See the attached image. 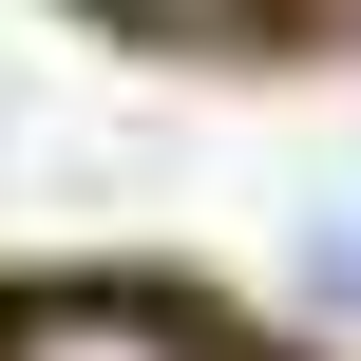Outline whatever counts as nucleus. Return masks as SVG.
<instances>
[{"mask_svg": "<svg viewBox=\"0 0 361 361\" xmlns=\"http://www.w3.org/2000/svg\"><path fill=\"white\" fill-rule=\"evenodd\" d=\"M305 267H324V305H361V228H324V247H305Z\"/></svg>", "mask_w": 361, "mask_h": 361, "instance_id": "obj_2", "label": "nucleus"}, {"mask_svg": "<svg viewBox=\"0 0 361 361\" xmlns=\"http://www.w3.org/2000/svg\"><path fill=\"white\" fill-rule=\"evenodd\" d=\"M19 361H171V324H152V305H38Z\"/></svg>", "mask_w": 361, "mask_h": 361, "instance_id": "obj_1", "label": "nucleus"}, {"mask_svg": "<svg viewBox=\"0 0 361 361\" xmlns=\"http://www.w3.org/2000/svg\"><path fill=\"white\" fill-rule=\"evenodd\" d=\"M133 19H228V0H133Z\"/></svg>", "mask_w": 361, "mask_h": 361, "instance_id": "obj_3", "label": "nucleus"}]
</instances>
